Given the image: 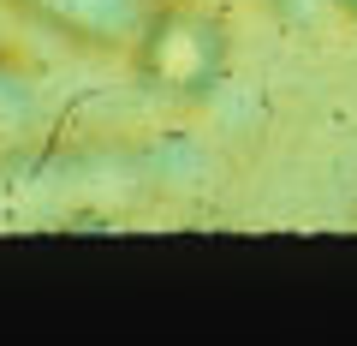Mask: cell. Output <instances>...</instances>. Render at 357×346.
Returning <instances> with one entry per match:
<instances>
[{
	"label": "cell",
	"mask_w": 357,
	"mask_h": 346,
	"mask_svg": "<svg viewBox=\"0 0 357 346\" xmlns=\"http://www.w3.org/2000/svg\"><path fill=\"white\" fill-rule=\"evenodd\" d=\"M149 66L167 78V84H185V90L208 84L215 66H220V30H215V18H203V13H167L161 24H155Z\"/></svg>",
	"instance_id": "6da1fadb"
},
{
	"label": "cell",
	"mask_w": 357,
	"mask_h": 346,
	"mask_svg": "<svg viewBox=\"0 0 357 346\" xmlns=\"http://www.w3.org/2000/svg\"><path fill=\"white\" fill-rule=\"evenodd\" d=\"M42 6H48V18L77 24V30H107V24H119V13H126V0H42Z\"/></svg>",
	"instance_id": "7a4b0ae2"
}]
</instances>
